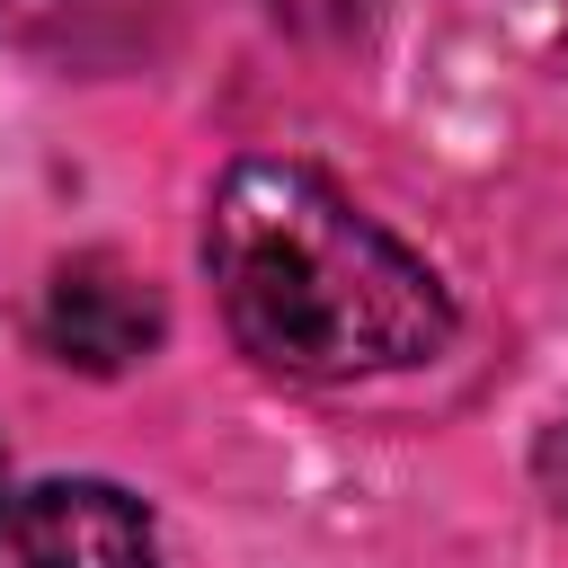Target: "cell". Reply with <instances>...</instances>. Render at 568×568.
<instances>
[{
    "mask_svg": "<svg viewBox=\"0 0 568 568\" xmlns=\"http://www.w3.org/2000/svg\"><path fill=\"white\" fill-rule=\"evenodd\" d=\"M213 302L284 382L408 373L453 346L444 275L302 160H231L204 204Z\"/></svg>",
    "mask_w": 568,
    "mask_h": 568,
    "instance_id": "cell-1",
    "label": "cell"
},
{
    "mask_svg": "<svg viewBox=\"0 0 568 568\" xmlns=\"http://www.w3.org/2000/svg\"><path fill=\"white\" fill-rule=\"evenodd\" d=\"M160 328H169V311H160L151 275H133V266L106 257V248L62 257V266L44 275L36 337H44V355L71 364V373H98V382H106V373H133V364L160 346Z\"/></svg>",
    "mask_w": 568,
    "mask_h": 568,
    "instance_id": "cell-2",
    "label": "cell"
},
{
    "mask_svg": "<svg viewBox=\"0 0 568 568\" xmlns=\"http://www.w3.org/2000/svg\"><path fill=\"white\" fill-rule=\"evenodd\" d=\"M18 559L27 568H160V532L142 497L115 479H44L18 497Z\"/></svg>",
    "mask_w": 568,
    "mask_h": 568,
    "instance_id": "cell-3",
    "label": "cell"
},
{
    "mask_svg": "<svg viewBox=\"0 0 568 568\" xmlns=\"http://www.w3.org/2000/svg\"><path fill=\"white\" fill-rule=\"evenodd\" d=\"M532 488L568 515V408H559V417L541 426V444H532Z\"/></svg>",
    "mask_w": 568,
    "mask_h": 568,
    "instance_id": "cell-4",
    "label": "cell"
},
{
    "mask_svg": "<svg viewBox=\"0 0 568 568\" xmlns=\"http://www.w3.org/2000/svg\"><path fill=\"white\" fill-rule=\"evenodd\" d=\"M0 541H18V488H9V453H0Z\"/></svg>",
    "mask_w": 568,
    "mask_h": 568,
    "instance_id": "cell-5",
    "label": "cell"
},
{
    "mask_svg": "<svg viewBox=\"0 0 568 568\" xmlns=\"http://www.w3.org/2000/svg\"><path fill=\"white\" fill-rule=\"evenodd\" d=\"M44 9H71V0H0V18H44Z\"/></svg>",
    "mask_w": 568,
    "mask_h": 568,
    "instance_id": "cell-6",
    "label": "cell"
}]
</instances>
